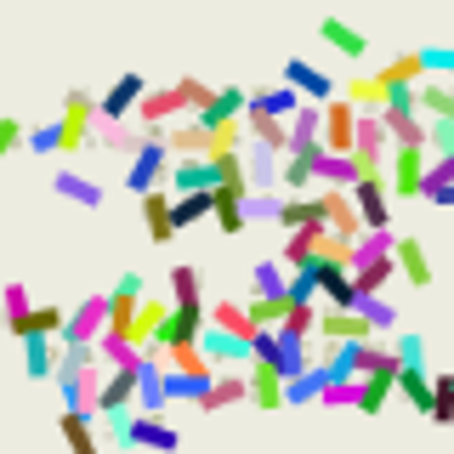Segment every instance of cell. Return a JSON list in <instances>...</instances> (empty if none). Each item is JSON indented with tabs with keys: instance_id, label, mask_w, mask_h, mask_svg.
I'll return each mask as SVG.
<instances>
[{
	"instance_id": "cell-17",
	"label": "cell",
	"mask_w": 454,
	"mask_h": 454,
	"mask_svg": "<svg viewBox=\"0 0 454 454\" xmlns=\"http://www.w3.org/2000/svg\"><path fill=\"white\" fill-rule=\"evenodd\" d=\"M250 403L255 409H284V403H290V375L255 358L250 364Z\"/></svg>"
},
{
	"instance_id": "cell-4",
	"label": "cell",
	"mask_w": 454,
	"mask_h": 454,
	"mask_svg": "<svg viewBox=\"0 0 454 454\" xmlns=\"http://www.w3.org/2000/svg\"><path fill=\"white\" fill-rule=\"evenodd\" d=\"M125 449L176 454L182 449V432H176V426H165L160 415H148V409H131V415H125Z\"/></svg>"
},
{
	"instance_id": "cell-10",
	"label": "cell",
	"mask_w": 454,
	"mask_h": 454,
	"mask_svg": "<svg viewBox=\"0 0 454 454\" xmlns=\"http://www.w3.org/2000/svg\"><path fill=\"white\" fill-rule=\"evenodd\" d=\"M375 335V324H369L364 307H324L318 318V340H340V347H358V340Z\"/></svg>"
},
{
	"instance_id": "cell-37",
	"label": "cell",
	"mask_w": 454,
	"mask_h": 454,
	"mask_svg": "<svg viewBox=\"0 0 454 454\" xmlns=\"http://www.w3.org/2000/svg\"><path fill=\"white\" fill-rule=\"evenodd\" d=\"M290 307H295V295H290V290H284V295H250V318H255V330H284Z\"/></svg>"
},
{
	"instance_id": "cell-32",
	"label": "cell",
	"mask_w": 454,
	"mask_h": 454,
	"mask_svg": "<svg viewBox=\"0 0 454 454\" xmlns=\"http://www.w3.org/2000/svg\"><path fill=\"white\" fill-rule=\"evenodd\" d=\"M397 273V255H364L358 267H352V284H358V295H380Z\"/></svg>"
},
{
	"instance_id": "cell-39",
	"label": "cell",
	"mask_w": 454,
	"mask_h": 454,
	"mask_svg": "<svg viewBox=\"0 0 454 454\" xmlns=\"http://www.w3.org/2000/svg\"><path fill=\"white\" fill-rule=\"evenodd\" d=\"M420 114L426 120H454V80H420Z\"/></svg>"
},
{
	"instance_id": "cell-35",
	"label": "cell",
	"mask_w": 454,
	"mask_h": 454,
	"mask_svg": "<svg viewBox=\"0 0 454 454\" xmlns=\"http://www.w3.org/2000/svg\"><path fill=\"white\" fill-rule=\"evenodd\" d=\"M250 290L255 295H284V290H290V267H284V255H262V262L250 267Z\"/></svg>"
},
{
	"instance_id": "cell-50",
	"label": "cell",
	"mask_w": 454,
	"mask_h": 454,
	"mask_svg": "<svg viewBox=\"0 0 454 454\" xmlns=\"http://www.w3.org/2000/svg\"><path fill=\"white\" fill-rule=\"evenodd\" d=\"M245 205H250V222H278V210H284V193H278V188H273V193H250Z\"/></svg>"
},
{
	"instance_id": "cell-9",
	"label": "cell",
	"mask_w": 454,
	"mask_h": 454,
	"mask_svg": "<svg viewBox=\"0 0 454 454\" xmlns=\"http://www.w3.org/2000/svg\"><path fill=\"white\" fill-rule=\"evenodd\" d=\"M245 125H250V142L255 148H273V153H290V120L273 114L262 97L250 91V108H245Z\"/></svg>"
},
{
	"instance_id": "cell-34",
	"label": "cell",
	"mask_w": 454,
	"mask_h": 454,
	"mask_svg": "<svg viewBox=\"0 0 454 454\" xmlns=\"http://www.w3.org/2000/svg\"><path fill=\"white\" fill-rule=\"evenodd\" d=\"M170 188H176V193L216 188V165H210V160H176V165H170Z\"/></svg>"
},
{
	"instance_id": "cell-47",
	"label": "cell",
	"mask_w": 454,
	"mask_h": 454,
	"mask_svg": "<svg viewBox=\"0 0 454 454\" xmlns=\"http://www.w3.org/2000/svg\"><path fill=\"white\" fill-rule=\"evenodd\" d=\"M432 426H454V375H437V397H432Z\"/></svg>"
},
{
	"instance_id": "cell-44",
	"label": "cell",
	"mask_w": 454,
	"mask_h": 454,
	"mask_svg": "<svg viewBox=\"0 0 454 454\" xmlns=\"http://www.w3.org/2000/svg\"><path fill=\"white\" fill-rule=\"evenodd\" d=\"M245 137H250V125H245V120H222V125H210V153H205V160L239 153V148H245Z\"/></svg>"
},
{
	"instance_id": "cell-45",
	"label": "cell",
	"mask_w": 454,
	"mask_h": 454,
	"mask_svg": "<svg viewBox=\"0 0 454 454\" xmlns=\"http://www.w3.org/2000/svg\"><path fill=\"white\" fill-rule=\"evenodd\" d=\"M454 188V153H432V165H426V205H437V199H443Z\"/></svg>"
},
{
	"instance_id": "cell-25",
	"label": "cell",
	"mask_w": 454,
	"mask_h": 454,
	"mask_svg": "<svg viewBox=\"0 0 454 454\" xmlns=\"http://www.w3.org/2000/svg\"><path fill=\"white\" fill-rule=\"evenodd\" d=\"M165 142H170L176 160H205L210 153V125L205 120H176V125H165Z\"/></svg>"
},
{
	"instance_id": "cell-53",
	"label": "cell",
	"mask_w": 454,
	"mask_h": 454,
	"mask_svg": "<svg viewBox=\"0 0 454 454\" xmlns=\"http://www.w3.org/2000/svg\"><path fill=\"white\" fill-rule=\"evenodd\" d=\"M28 312H35V301H28V284L12 278V284H6V324H12V318H28Z\"/></svg>"
},
{
	"instance_id": "cell-16",
	"label": "cell",
	"mask_w": 454,
	"mask_h": 454,
	"mask_svg": "<svg viewBox=\"0 0 454 454\" xmlns=\"http://www.w3.org/2000/svg\"><path fill=\"white\" fill-rule=\"evenodd\" d=\"M318 40L330 51H340L347 63H364V57H369V35H364V28H352L347 18H335V12H330V18H318Z\"/></svg>"
},
{
	"instance_id": "cell-18",
	"label": "cell",
	"mask_w": 454,
	"mask_h": 454,
	"mask_svg": "<svg viewBox=\"0 0 454 454\" xmlns=\"http://www.w3.org/2000/svg\"><path fill=\"white\" fill-rule=\"evenodd\" d=\"M63 340H51V335H35V340H23V375L28 380H57V369H63Z\"/></svg>"
},
{
	"instance_id": "cell-15",
	"label": "cell",
	"mask_w": 454,
	"mask_h": 454,
	"mask_svg": "<svg viewBox=\"0 0 454 454\" xmlns=\"http://www.w3.org/2000/svg\"><path fill=\"white\" fill-rule=\"evenodd\" d=\"M205 330H210V307H176V312H170V324H165V335H160V347H153V352L193 347V340H205Z\"/></svg>"
},
{
	"instance_id": "cell-51",
	"label": "cell",
	"mask_w": 454,
	"mask_h": 454,
	"mask_svg": "<svg viewBox=\"0 0 454 454\" xmlns=\"http://www.w3.org/2000/svg\"><path fill=\"white\" fill-rule=\"evenodd\" d=\"M426 68H432V80H454V46H420Z\"/></svg>"
},
{
	"instance_id": "cell-27",
	"label": "cell",
	"mask_w": 454,
	"mask_h": 454,
	"mask_svg": "<svg viewBox=\"0 0 454 454\" xmlns=\"http://www.w3.org/2000/svg\"><path fill=\"white\" fill-rule=\"evenodd\" d=\"M397 273L409 278V290H432V255H426L420 239H397Z\"/></svg>"
},
{
	"instance_id": "cell-6",
	"label": "cell",
	"mask_w": 454,
	"mask_h": 454,
	"mask_svg": "<svg viewBox=\"0 0 454 454\" xmlns=\"http://www.w3.org/2000/svg\"><path fill=\"white\" fill-rule=\"evenodd\" d=\"M108 324H114V301H108V295H91V301H80V307H74L63 347H97V340L108 335Z\"/></svg>"
},
{
	"instance_id": "cell-36",
	"label": "cell",
	"mask_w": 454,
	"mask_h": 454,
	"mask_svg": "<svg viewBox=\"0 0 454 454\" xmlns=\"http://www.w3.org/2000/svg\"><path fill=\"white\" fill-rule=\"evenodd\" d=\"M199 222H216V188L176 193V227H199Z\"/></svg>"
},
{
	"instance_id": "cell-22",
	"label": "cell",
	"mask_w": 454,
	"mask_h": 454,
	"mask_svg": "<svg viewBox=\"0 0 454 454\" xmlns=\"http://www.w3.org/2000/svg\"><path fill=\"white\" fill-rule=\"evenodd\" d=\"M318 250H324V222L318 227H295V233H284V267L290 273H307V267H318Z\"/></svg>"
},
{
	"instance_id": "cell-24",
	"label": "cell",
	"mask_w": 454,
	"mask_h": 454,
	"mask_svg": "<svg viewBox=\"0 0 454 454\" xmlns=\"http://www.w3.org/2000/svg\"><path fill=\"white\" fill-rule=\"evenodd\" d=\"M210 330L245 340V347L262 335V330H255V318H250V301H210Z\"/></svg>"
},
{
	"instance_id": "cell-23",
	"label": "cell",
	"mask_w": 454,
	"mask_h": 454,
	"mask_svg": "<svg viewBox=\"0 0 454 454\" xmlns=\"http://www.w3.org/2000/svg\"><path fill=\"white\" fill-rule=\"evenodd\" d=\"M51 193H57V199H68V205H85V210L103 205V182L80 176V170H68V165H57V170H51Z\"/></svg>"
},
{
	"instance_id": "cell-52",
	"label": "cell",
	"mask_w": 454,
	"mask_h": 454,
	"mask_svg": "<svg viewBox=\"0 0 454 454\" xmlns=\"http://www.w3.org/2000/svg\"><path fill=\"white\" fill-rule=\"evenodd\" d=\"M318 409H358V380H335V387L318 397Z\"/></svg>"
},
{
	"instance_id": "cell-11",
	"label": "cell",
	"mask_w": 454,
	"mask_h": 454,
	"mask_svg": "<svg viewBox=\"0 0 454 454\" xmlns=\"http://www.w3.org/2000/svg\"><path fill=\"white\" fill-rule=\"evenodd\" d=\"M68 318H74V312H63V307L40 301L35 312H28V318H12V324H6V335L18 340V347H23V340H35V335H51V340H63V335H68Z\"/></svg>"
},
{
	"instance_id": "cell-19",
	"label": "cell",
	"mask_w": 454,
	"mask_h": 454,
	"mask_svg": "<svg viewBox=\"0 0 454 454\" xmlns=\"http://www.w3.org/2000/svg\"><path fill=\"white\" fill-rule=\"evenodd\" d=\"M142 97H148V80H142V74H120L103 91V120H137Z\"/></svg>"
},
{
	"instance_id": "cell-38",
	"label": "cell",
	"mask_w": 454,
	"mask_h": 454,
	"mask_svg": "<svg viewBox=\"0 0 454 454\" xmlns=\"http://www.w3.org/2000/svg\"><path fill=\"white\" fill-rule=\"evenodd\" d=\"M170 301H176V307H210L205 290H199V267L193 262H176V267H170Z\"/></svg>"
},
{
	"instance_id": "cell-12",
	"label": "cell",
	"mask_w": 454,
	"mask_h": 454,
	"mask_svg": "<svg viewBox=\"0 0 454 454\" xmlns=\"http://www.w3.org/2000/svg\"><path fill=\"white\" fill-rule=\"evenodd\" d=\"M233 403H250V369H222V375L210 380L205 392H199V403H193V409L216 415V409H233Z\"/></svg>"
},
{
	"instance_id": "cell-43",
	"label": "cell",
	"mask_w": 454,
	"mask_h": 454,
	"mask_svg": "<svg viewBox=\"0 0 454 454\" xmlns=\"http://www.w3.org/2000/svg\"><path fill=\"white\" fill-rule=\"evenodd\" d=\"M216 227H222L227 239H239V233L250 227V205H245V199H233V193H222V188H216Z\"/></svg>"
},
{
	"instance_id": "cell-54",
	"label": "cell",
	"mask_w": 454,
	"mask_h": 454,
	"mask_svg": "<svg viewBox=\"0 0 454 454\" xmlns=\"http://www.w3.org/2000/svg\"><path fill=\"white\" fill-rule=\"evenodd\" d=\"M364 312H369V324H375V330H392V324H397L392 301H380V295H364Z\"/></svg>"
},
{
	"instance_id": "cell-30",
	"label": "cell",
	"mask_w": 454,
	"mask_h": 454,
	"mask_svg": "<svg viewBox=\"0 0 454 454\" xmlns=\"http://www.w3.org/2000/svg\"><path fill=\"white\" fill-rule=\"evenodd\" d=\"M324 222V205H318V188L312 193H284V210H278V227L295 233V227H318Z\"/></svg>"
},
{
	"instance_id": "cell-8",
	"label": "cell",
	"mask_w": 454,
	"mask_h": 454,
	"mask_svg": "<svg viewBox=\"0 0 454 454\" xmlns=\"http://www.w3.org/2000/svg\"><path fill=\"white\" fill-rule=\"evenodd\" d=\"M426 165H432V148H392V193L397 199H420L426 193Z\"/></svg>"
},
{
	"instance_id": "cell-48",
	"label": "cell",
	"mask_w": 454,
	"mask_h": 454,
	"mask_svg": "<svg viewBox=\"0 0 454 454\" xmlns=\"http://www.w3.org/2000/svg\"><path fill=\"white\" fill-rule=\"evenodd\" d=\"M182 97H188V114H205L210 103H216V85H205V80H193V74H182Z\"/></svg>"
},
{
	"instance_id": "cell-1",
	"label": "cell",
	"mask_w": 454,
	"mask_h": 454,
	"mask_svg": "<svg viewBox=\"0 0 454 454\" xmlns=\"http://www.w3.org/2000/svg\"><path fill=\"white\" fill-rule=\"evenodd\" d=\"M108 375H114V364L103 358V347H68V352H63V369H57L51 387L63 392V409L97 415V397H103Z\"/></svg>"
},
{
	"instance_id": "cell-58",
	"label": "cell",
	"mask_w": 454,
	"mask_h": 454,
	"mask_svg": "<svg viewBox=\"0 0 454 454\" xmlns=\"http://www.w3.org/2000/svg\"><path fill=\"white\" fill-rule=\"evenodd\" d=\"M437 210H454V188H449L443 199H437Z\"/></svg>"
},
{
	"instance_id": "cell-33",
	"label": "cell",
	"mask_w": 454,
	"mask_h": 454,
	"mask_svg": "<svg viewBox=\"0 0 454 454\" xmlns=\"http://www.w3.org/2000/svg\"><path fill=\"white\" fill-rule=\"evenodd\" d=\"M245 108H250V91H245V85H222V91H216V103H210L205 114H193V120L222 125V120H245Z\"/></svg>"
},
{
	"instance_id": "cell-49",
	"label": "cell",
	"mask_w": 454,
	"mask_h": 454,
	"mask_svg": "<svg viewBox=\"0 0 454 454\" xmlns=\"http://www.w3.org/2000/svg\"><path fill=\"white\" fill-rule=\"evenodd\" d=\"M28 153H57V160H63V131H57V120L28 131Z\"/></svg>"
},
{
	"instance_id": "cell-2",
	"label": "cell",
	"mask_w": 454,
	"mask_h": 454,
	"mask_svg": "<svg viewBox=\"0 0 454 454\" xmlns=\"http://www.w3.org/2000/svg\"><path fill=\"white\" fill-rule=\"evenodd\" d=\"M170 165H176V153H170L165 131H148V142H142V153H137L131 165H125V188H131L137 199H142V193H153L160 182H170Z\"/></svg>"
},
{
	"instance_id": "cell-46",
	"label": "cell",
	"mask_w": 454,
	"mask_h": 454,
	"mask_svg": "<svg viewBox=\"0 0 454 454\" xmlns=\"http://www.w3.org/2000/svg\"><path fill=\"white\" fill-rule=\"evenodd\" d=\"M255 97H262V103H267V108H273V114H284V120H295V114H301V108H307V97H301V91H295V85H290V80H278V85H267V91H255Z\"/></svg>"
},
{
	"instance_id": "cell-55",
	"label": "cell",
	"mask_w": 454,
	"mask_h": 454,
	"mask_svg": "<svg viewBox=\"0 0 454 454\" xmlns=\"http://www.w3.org/2000/svg\"><path fill=\"white\" fill-rule=\"evenodd\" d=\"M0 148H6V153L28 148V131H23V120H0Z\"/></svg>"
},
{
	"instance_id": "cell-57",
	"label": "cell",
	"mask_w": 454,
	"mask_h": 454,
	"mask_svg": "<svg viewBox=\"0 0 454 454\" xmlns=\"http://www.w3.org/2000/svg\"><path fill=\"white\" fill-rule=\"evenodd\" d=\"M397 352H403V358H420V364H426V340H420L415 330H409V335H397Z\"/></svg>"
},
{
	"instance_id": "cell-40",
	"label": "cell",
	"mask_w": 454,
	"mask_h": 454,
	"mask_svg": "<svg viewBox=\"0 0 454 454\" xmlns=\"http://www.w3.org/2000/svg\"><path fill=\"white\" fill-rule=\"evenodd\" d=\"M63 437H68V454H97V426L91 415H80V409H63Z\"/></svg>"
},
{
	"instance_id": "cell-13",
	"label": "cell",
	"mask_w": 454,
	"mask_h": 454,
	"mask_svg": "<svg viewBox=\"0 0 454 454\" xmlns=\"http://www.w3.org/2000/svg\"><path fill=\"white\" fill-rule=\"evenodd\" d=\"M397 397H403L415 415L432 420V397H437V375H426L420 358H403V369H397Z\"/></svg>"
},
{
	"instance_id": "cell-3",
	"label": "cell",
	"mask_w": 454,
	"mask_h": 454,
	"mask_svg": "<svg viewBox=\"0 0 454 454\" xmlns=\"http://www.w3.org/2000/svg\"><path fill=\"white\" fill-rule=\"evenodd\" d=\"M352 193H358V210H364V233H369V227H375V233H392V199L397 193H392L387 170H364Z\"/></svg>"
},
{
	"instance_id": "cell-5",
	"label": "cell",
	"mask_w": 454,
	"mask_h": 454,
	"mask_svg": "<svg viewBox=\"0 0 454 454\" xmlns=\"http://www.w3.org/2000/svg\"><path fill=\"white\" fill-rule=\"evenodd\" d=\"M176 120H193L188 114V97H182V85H148V97L137 103V125H148V131H165V125Z\"/></svg>"
},
{
	"instance_id": "cell-20",
	"label": "cell",
	"mask_w": 454,
	"mask_h": 454,
	"mask_svg": "<svg viewBox=\"0 0 454 454\" xmlns=\"http://www.w3.org/2000/svg\"><path fill=\"white\" fill-rule=\"evenodd\" d=\"M142 222H148V239H153V245H170V239L182 233V227H176V199L160 193V188L142 193Z\"/></svg>"
},
{
	"instance_id": "cell-21",
	"label": "cell",
	"mask_w": 454,
	"mask_h": 454,
	"mask_svg": "<svg viewBox=\"0 0 454 454\" xmlns=\"http://www.w3.org/2000/svg\"><path fill=\"white\" fill-rule=\"evenodd\" d=\"M284 80H290L307 103H335V80L324 74V68H312L307 57H290V63H284Z\"/></svg>"
},
{
	"instance_id": "cell-41",
	"label": "cell",
	"mask_w": 454,
	"mask_h": 454,
	"mask_svg": "<svg viewBox=\"0 0 454 454\" xmlns=\"http://www.w3.org/2000/svg\"><path fill=\"white\" fill-rule=\"evenodd\" d=\"M426 74H432V68H426V57H420V51H403V57H392V63L380 68V80H387L392 91H397V85H420Z\"/></svg>"
},
{
	"instance_id": "cell-14",
	"label": "cell",
	"mask_w": 454,
	"mask_h": 454,
	"mask_svg": "<svg viewBox=\"0 0 454 454\" xmlns=\"http://www.w3.org/2000/svg\"><path fill=\"white\" fill-rule=\"evenodd\" d=\"M142 364H148V358H142ZM142 364L137 369H114L103 397H97V415H125V409H137V397H142Z\"/></svg>"
},
{
	"instance_id": "cell-29",
	"label": "cell",
	"mask_w": 454,
	"mask_h": 454,
	"mask_svg": "<svg viewBox=\"0 0 454 454\" xmlns=\"http://www.w3.org/2000/svg\"><path fill=\"white\" fill-rule=\"evenodd\" d=\"M318 295H324V307H364V295H358V284H352L347 267L318 262Z\"/></svg>"
},
{
	"instance_id": "cell-7",
	"label": "cell",
	"mask_w": 454,
	"mask_h": 454,
	"mask_svg": "<svg viewBox=\"0 0 454 454\" xmlns=\"http://www.w3.org/2000/svg\"><path fill=\"white\" fill-rule=\"evenodd\" d=\"M358 120H364V108L347 103V97L324 103V148H330V153H352V148H358Z\"/></svg>"
},
{
	"instance_id": "cell-26",
	"label": "cell",
	"mask_w": 454,
	"mask_h": 454,
	"mask_svg": "<svg viewBox=\"0 0 454 454\" xmlns=\"http://www.w3.org/2000/svg\"><path fill=\"white\" fill-rule=\"evenodd\" d=\"M165 364L176 369V375H193V380H205V387L222 375V364L205 352V340H193V347H170V352H165Z\"/></svg>"
},
{
	"instance_id": "cell-42",
	"label": "cell",
	"mask_w": 454,
	"mask_h": 454,
	"mask_svg": "<svg viewBox=\"0 0 454 454\" xmlns=\"http://www.w3.org/2000/svg\"><path fill=\"white\" fill-rule=\"evenodd\" d=\"M330 387H335V375H330L324 364H312L307 375H295V380H290V403H318V397L330 392Z\"/></svg>"
},
{
	"instance_id": "cell-56",
	"label": "cell",
	"mask_w": 454,
	"mask_h": 454,
	"mask_svg": "<svg viewBox=\"0 0 454 454\" xmlns=\"http://www.w3.org/2000/svg\"><path fill=\"white\" fill-rule=\"evenodd\" d=\"M432 153H454V120H432Z\"/></svg>"
},
{
	"instance_id": "cell-28",
	"label": "cell",
	"mask_w": 454,
	"mask_h": 454,
	"mask_svg": "<svg viewBox=\"0 0 454 454\" xmlns=\"http://www.w3.org/2000/svg\"><path fill=\"white\" fill-rule=\"evenodd\" d=\"M397 397V369H375V375H358V415H380Z\"/></svg>"
},
{
	"instance_id": "cell-31",
	"label": "cell",
	"mask_w": 454,
	"mask_h": 454,
	"mask_svg": "<svg viewBox=\"0 0 454 454\" xmlns=\"http://www.w3.org/2000/svg\"><path fill=\"white\" fill-rule=\"evenodd\" d=\"M340 97H347V103H358L364 114H380V108L392 103V85L380 80V74H352V80H347V91H340Z\"/></svg>"
}]
</instances>
